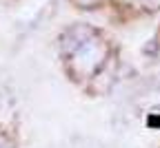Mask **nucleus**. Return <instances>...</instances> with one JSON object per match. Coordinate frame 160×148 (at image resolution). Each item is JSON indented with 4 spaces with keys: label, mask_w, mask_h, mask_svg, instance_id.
<instances>
[{
    "label": "nucleus",
    "mask_w": 160,
    "mask_h": 148,
    "mask_svg": "<svg viewBox=\"0 0 160 148\" xmlns=\"http://www.w3.org/2000/svg\"><path fill=\"white\" fill-rule=\"evenodd\" d=\"M76 2H80V5H85V7H91V5L100 2V0H76Z\"/></svg>",
    "instance_id": "1"
},
{
    "label": "nucleus",
    "mask_w": 160,
    "mask_h": 148,
    "mask_svg": "<svg viewBox=\"0 0 160 148\" xmlns=\"http://www.w3.org/2000/svg\"><path fill=\"white\" fill-rule=\"evenodd\" d=\"M145 5H149V7H156V5H160V0H142Z\"/></svg>",
    "instance_id": "2"
}]
</instances>
